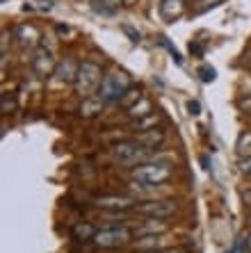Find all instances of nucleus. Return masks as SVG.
Instances as JSON below:
<instances>
[{"mask_svg": "<svg viewBox=\"0 0 251 253\" xmlns=\"http://www.w3.org/2000/svg\"><path fill=\"white\" fill-rule=\"evenodd\" d=\"M130 178L137 180L140 185H146V187H160L171 178V165L158 162V160H149V162L133 167Z\"/></svg>", "mask_w": 251, "mask_h": 253, "instance_id": "obj_1", "label": "nucleus"}, {"mask_svg": "<svg viewBox=\"0 0 251 253\" xmlns=\"http://www.w3.org/2000/svg\"><path fill=\"white\" fill-rule=\"evenodd\" d=\"M110 158L121 167H137L142 162L151 160V151L146 146H142L137 139H126L110 148Z\"/></svg>", "mask_w": 251, "mask_h": 253, "instance_id": "obj_2", "label": "nucleus"}, {"mask_svg": "<svg viewBox=\"0 0 251 253\" xmlns=\"http://www.w3.org/2000/svg\"><path fill=\"white\" fill-rule=\"evenodd\" d=\"M130 76L123 73V71H112L107 76H103L99 89H96V96H99L103 103H119L121 96L126 94V89H130Z\"/></svg>", "mask_w": 251, "mask_h": 253, "instance_id": "obj_3", "label": "nucleus"}, {"mask_svg": "<svg viewBox=\"0 0 251 253\" xmlns=\"http://www.w3.org/2000/svg\"><path fill=\"white\" fill-rule=\"evenodd\" d=\"M99 84H100V66L96 62H92V59H85L80 64V69H78L76 83H73L76 94L80 98H87V96H92L99 89Z\"/></svg>", "mask_w": 251, "mask_h": 253, "instance_id": "obj_4", "label": "nucleus"}, {"mask_svg": "<svg viewBox=\"0 0 251 253\" xmlns=\"http://www.w3.org/2000/svg\"><path fill=\"white\" fill-rule=\"evenodd\" d=\"M178 206L171 199H149V201H137L135 212L146 219H169L176 214Z\"/></svg>", "mask_w": 251, "mask_h": 253, "instance_id": "obj_5", "label": "nucleus"}, {"mask_svg": "<svg viewBox=\"0 0 251 253\" xmlns=\"http://www.w3.org/2000/svg\"><path fill=\"white\" fill-rule=\"evenodd\" d=\"M130 237H133V233L126 226H110V228L96 230V235H94L92 242L99 249H121L133 242Z\"/></svg>", "mask_w": 251, "mask_h": 253, "instance_id": "obj_6", "label": "nucleus"}, {"mask_svg": "<svg viewBox=\"0 0 251 253\" xmlns=\"http://www.w3.org/2000/svg\"><path fill=\"white\" fill-rule=\"evenodd\" d=\"M30 66H32V71H35L39 78H46V76H50V73H55L57 62H55L53 53H50L48 48H39V50H35L32 59H30Z\"/></svg>", "mask_w": 251, "mask_h": 253, "instance_id": "obj_7", "label": "nucleus"}, {"mask_svg": "<svg viewBox=\"0 0 251 253\" xmlns=\"http://www.w3.org/2000/svg\"><path fill=\"white\" fill-rule=\"evenodd\" d=\"M96 206L100 210H110V212H126V210H135V199L133 196H119V194H105L96 199Z\"/></svg>", "mask_w": 251, "mask_h": 253, "instance_id": "obj_8", "label": "nucleus"}, {"mask_svg": "<svg viewBox=\"0 0 251 253\" xmlns=\"http://www.w3.org/2000/svg\"><path fill=\"white\" fill-rule=\"evenodd\" d=\"M158 12L167 23H174L185 14V2L183 0H160Z\"/></svg>", "mask_w": 251, "mask_h": 253, "instance_id": "obj_9", "label": "nucleus"}, {"mask_svg": "<svg viewBox=\"0 0 251 253\" xmlns=\"http://www.w3.org/2000/svg\"><path fill=\"white\" fill-rule=\"evenodd\" d=\"M78 69H80V64H78L76 59L64 57V59H59L57 66H55V76H57L59 83H76Z\"/></svg>", "mask_w": 251, "mask_h": 253, "instance_id": "obj_10", "label": "nucleus"}, {"mask_svg": "<svg viewBox=\"0 0 251 253\" xmlns=\"http://www.w3.org/2000/svg\"><path fill=\"white\" fill-rule=\"evenodd\" d=\"M135 139L140 141L142 146L149 148V151H155V148H160L167 141V132L162 128H153V130H146V132H140Z\"/></svg>", "mask_w": 251, "mask_h": 253, "instance_id": "obj_11", "label": "nucleus"}, {"mask_svg": "<svg viewBox=\"0 0 251 253\" xmlns=\"http://www.w3.org/2000/svg\"><path fill=\"white\" fill-rule=\"evenodd\" d=\"M169 226L164 224V219H146L144 224H140L135 228V237H144V235H167Z\"/></svg>", "mask_w": 251, "mask_h": 253, "instance_id": "obj_12", "label": "nucleus"}, {"mask_svg": "<svg viewBox=\"0 0 251 253\" xmlns=\"http://www.w3.org/2000/svg\"><path fill=\"white\" fill-rule=\"evenodd\" d=\"M14 37L18 39V43L23 48H35L37 43H39L41 35H39V30L35 28V25H18L16 30H14Z\"/></svg>", "mask_w": 251, "mask_h": 253, "instance_id": "obj_13", "label": "nucleus"}, {"mask_svg": "<svg viewBox=\"0 0 251 253\" xmlns=\"http://www.w3.org/2000/svg\"><path fill=\"white\" fill-rule=\"evenodd\" d=\"M103 105H105V103H103L99 96H87V98H82V103L78 105V114L85 119H92L103 112Z\"/></svg>", "mask_w": 251, "mask_h": 253, "instance_id": "obj_14", "label": "nucleus"}, {"mask_svg": "<svg viewBox=\"0 0 251 253\" xmlns=\"http://www.w3.org/2000/svg\"><path fill=\"white\" fill-rule=\"evenodd\" d=\"M167 235H144L135 240V249L137 251H158V249L167 247Z\"/></svg>", "mask_w": 251, "mask_h": 253, "instance_id": "obj_15", "label": "nucleus"}, {"mask_svg": "<svg viewBox=\"0 0 251 253\" xmlns=\"http://www.w3.org/2000/svg\"><path fill=\"white\" fill-rule=\"evenodd\" d=\"M160 114L158 112H151V114H146V117L142 119H133V126H130V130H133L135 135H140V132H146V130H153V128H158L160 126Z\"/></svg>", "mask_w": 251, "mask_h": 253, "instance_id": "obj_16", "label": "nucleus"}, {"mask_svg": "<svg viewBox=\"0 0 251 253\" xmlns=\"http://www.w3.org/2000/svg\"><path fill=\"white\" fill-rule=\"evenodd\" d=\"M151 112H153V103L149 98H144V96H142V98L128 110L130 119H142V117H146V114H151Z\"/></svg>", "mask_w": 251, "mask_h": 253, "instance_id": "obj_17", "label": "nucleus"}, {"mask_svg": "<svg viewBox=\"0 0 251 253\" xmlns=\"http://www.w3.org/2000/svg\"><path fill=\"white\" fill-rule=\"evenodd\" d=\"M235 153L238 158H249L251 155V132H242L235 141Z\"/></svg>", "mask_w": 251, "mask_h": 253, "instance_id": "obj_18", "label": "nucleus"}, {"mask_svg": "<svg viewBox=\"0 0 251 253\" xmlns=\"http://www.w3.org/2000/svg\"><path fill=\"white\" fill-rule=\"evenodd\" d=\"M140 98H142V91H140V89H137V87H130V89H126V94L121 96V100H119L117 105L123 107V110H130V107H133Z\"/></svg>", "mask_w": 251, "mask_h": 253, "instance_id": "obj_19", "label": "nucleus"}, {"mask_svg": "<svg viewBox=\"0 0 251 253\" xmlns=\"http://www.w3.org/2000/svg\"><path fill=\"white\" fill-rule=\"evenodd\" d=\"M94 235H96V228L89 224H78L76 228H73V237L80 242H92Z\"/></svg>", "mask_w": 251, "mask_h": 253, "instance_id": "obj_20", "label": "nucleus"}, {"mask_svg": "<svg viewBox=\"0 0 251 253\" xmlns=\"http://www.w3.org/2000/svg\"><path fill=\"white\" fill-rule=\"evenodd\" d=\"M25 12H50L53 5H50V0H35V2H30V5H23Z\"/></svg>", "mask_w": 251, "mask_h": 253, "instance_id": "obj_21", "label": "nucleus"}, {"mask_svg": "<svg viewBox=\"0 0 251 253\" xmlns=\"http://www.w3.org/2000/svg\"><path fill=\"white\" fill-rule=\"evenodd\" d=\"M199 78H201V83H212L215 80V69L212 66H199Z\"/></svg>", "mask_w": 251, "mask_h": 253, "instance_id": "obj_22", "label": "nucleus"}, {"mask_svg": "<svg viewBox=\"0 0 251 253\" xmlns=\"http://www.w3.org/2000/svg\"><path fill=\"white\" fill-rule=\"evenodd\" d=\"M238 171L245 178H251V155L249 158H240L238 160Z\"/></svg>", "mask_w": 251, "mask_h": 253, "instance_id": "obj_23", "label": "nucleus"}, {"mask_svg": "<svg viewBox=\"0 0 251 253\" xmlns=\"http://www.w3.org/2000/svg\"><path fill=\"white\" fill-rule=\"evenodd\" d=\"M199 2H201V5L197 7V12L201 14V12H205V9H212V7H217V2H219V0H199Z\"/></svg>", "mask_w": 251, "mask_h": 253, "instance_id": "obj_24", "label": "nucleus"}, {"mask_svg": "<svg viewBox=\"0 0 251 253\" xmlns=\"http://www.w3.org/2000/svg\"><path fill=\"white\" fill-rule=\"evenodd\" d=\"M187 112L192 114V117H199V114H201V105H199V100H187Z\"/></svg>", "mask_w": 251, "mask_h": 253, "instance_id": "obj_25", "label": "nucleus"}, {"mask_svg": "<svg viewBox=\"0 0 251 253\" xmlns=\"http://www.w3.org/2000/svg\"><path fill=\"white\" fill-rule=\"evenodd\" d=\"M137 253H181V251L171 247H164V249H158V251H137Z\"/></svg>", "mask_w": 251, "mask_h": 253, "instance_id": "obj_26", "label": "nucleus"}, {"mask_svg": "<svg viewBox=\"0 0 251 253\" xmlns=\"http://www.w3.org/2000/svg\"><path fill=\"white\" fill-rule=\"evenodd\" d=\"M242 201H245L247 206H251V185L245 189V192H242Z\"/></svg>", "mask_w": 251, "mask_h": 253, "instance_id": "obj_27", "label": "nucleus"}, {"mask_svg": "<svg viewBox=\"0 0 251 253\" xmlns=\"http://www.w3.org/2000/svg\"><path fill=\"white\" fill-rule=\"evenodd\" d=\"M123 30H126V32H128V35L133 37V42H140V32H135V30H133V28H128V25H126Z\"/></svg>", "mask_w": 251, "mask_h": 253, "instance_id": "obj_28", "label": "nucleus"}, {"mask_svg": "<svg viewBox=\"0 0 251 253\" xmlns=\"http://www.w3.org/2000/svg\"><path fill=\"white\" fill-rule=\"evenodd\" d=\"M190 53H194V55H201V53H203V48L199 46V43H190Z\"/></svg>", "mask_w": 251, "mask_h": 253, "instance_id": "obj_29", "label": "nucleus"}, {"mask_svg": "<svg viewBox=\"0 0 251 253\" xmlns=\"http://www.w3.org/2000/svg\"><path fill=\"white\" fill-rule=\"evenodd\" d=\"M103 5H107V7H119L123 2V0H100Z\"/></svg>", "mask_w": 251, "mask_h": 253, "instance_id": "obj_30", "label": "nucleus"}, {"mask_svg": "<svg viewBox=\"0 0 251 253\" xmlns=\"http://www.w3.org/2000/svg\"><path fill=\"white\" fill-rule=\"evenodd\" d=\"M247 249H249V251H251V233H249V235H247Z\"/></svg>", "mask_w": 251, "mask_h": 253, "instance_id": "obj_31", "label": "nucleus"}, {"mask_svg": "<svg viewBox=\"0 0 251 253\" xmlns=\"http://www.w3.org/2000/svg\"><path fill=\"white\" fill-rule=\"evenodd\" d=\"M247 224H251V212H249V217H247Z\"/></svg>", "mask_w": 251, "mask_h": 253, "instance_id": "obj_32", "label": "nucleus"}]
</instances>
